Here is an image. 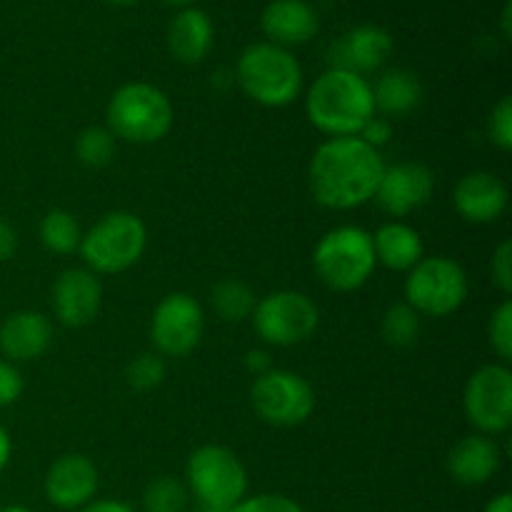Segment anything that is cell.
<instances>
[{
    "label": "cell",
    "mask_w": 512,
    "mask_h": 512,
    "mask_svg": "<svg viewBox=\"0 0 512 512\" xmlns=\"http://www.w3.org/2000/svg\"><path fill=\"white\" fill-rule=\"evenodd\" d=\"M455 213L473 225H490L505 215L510 190L500 175L490 170H473L463 175L453 190Z\"/></svg>",
    "instance_id": "16"
},
{
    "label": "cell",
    "mask_w": 512,
    "mask_h": 512,
    "mask_svg": "<svg viewBox=\"0 0 512 512\" xmlns=\"http://www.w3.org/2000/svg\"><path fill=\"white\" fill-rule=\"evenodd\" d=\"M510 13H512V0H505V5H503V18H500V28H503L505 38H510V35H512Z\"/></svg>",
    "instance_id": "41"
},
{
    "label": "cell",
    "mask_w": 512,
    "mask_h": 512,
    "mask_svg": "<svg viewBox=\"0 0 512 512\" xmlns=\"http://www.w3.org/2000/svg\"><path fill=\"white\" fill-rule=\"evenodd\" d=\"M213 20L200 8H180L168 25V50L178 63L198 65L213 48Z\"/></svg>",
    "instance_id": "21"
},
{
    "label": "cell",
    "mask_w": 512,
    "mask_h": 512,
    "mask_svg": "<svg viewBox=\"0 0 512 512\" xmlns=\"http://www.w3.org/2000/svg\"><path fill=\"white\" fill-rule=\"evenodd\" d=\"M105 128L120 140L135 145L160 143L173 130L175 108L158 85L133 80L110 95L105 108Z\"/></svg>",
    "instance_id": "4"
},
{
    "label": "cell",
    "mask_w": 512,
    "mask_h": 512,
    "mask_svg": "<svg viewBox=\"0 0 512 512\" xmlns=\"http://www.w3.org/2000/svg\"><path fill=\"white\" fill-rule=\"evenodd\" d=\"M260 28L268 35V43L293 48L318 35L320 18L308 0H270L260 15Z\"/></svg>",
    "instance_id": "20"
},
{
    "label": "cell",
    "mask_w": 512,
    "mask_h": 512,
    "mask_svg": "<svg viewBox=\"0 0 512 512\" xmlns=\"http://www.w3.org/2000/svg\"><path fill=\"white\" fill-rule=\"evenodd\" d=\"M25 390L23 373H20L18 365H13L10 360L0 358V410L10 408L13 403H18L20 395Z\"/></svg>",
    "instance_id": "34"
},
{
    "label": "cell",
    "mask_w": 512,
    "mask_h": 512,
    "mask_svg": "<svg viewBox=\"0 0 512 512\" xmlns=\"http://www.w3.org/2000/svg\"><path fill=\"white\" fill-rule=\"evenodd\" d=\"M393 55V35L380 25H358L340 35L330 48V68L368 75L383 68Z\"/></svg>",
    "instance_id": "17"
},
{
    "label": "cell",
    "mask_w": 512,
    "mask_h": 512,
    "mask_svg": "<svg viewBox=\"0 0 512 512\" xmlns=\"http://www.w3.org/2000/svg\"><path fill=\"white\" fill-rule=\"evenodd\" d=\"M463 410L478 433L503 435L512 425V370L490 363L475 370L463 390Z\"/></svg>",
    "instance_id": "11"
},
{
    "label": "cell",
    "mask_w": 512,
    "mask_h": 512,
    "mask_svg": "<svg viewBox=\"0 0 512 512\" xmlns=\"http://www.w3.org/2000/svg\"><path fill=\"white\" fill-rule=\"evenodd\" d=\"M40 243L55 255H70L78 253L80 238H83V230H80L78 218H75L70 210L53 208L40 218Z\"/></svg>",
    "instance_id": "25"
},
{
    "label": "cell",
    "mask_w": 512,
    "mask_h": 512,
    "mask_svg": "<svg viewBox=\"0 0 512 512\" xmlns=\"http://www.w3.org/2000/svg\"><path fill=\"white\" fill-rule=\"evenodd\" d=\"M250 403L260 420L275 428H298L315 413V390L293 370H268L250 388Z\"/></svg>",
    "instance_id": "10"
},
{
    "label": "cell",
    "mask_w": 512,
    "mask_h": 512,
    "mask_svg": "<svg viewBox=\"0 0 512 512\" xmlns=\"http://www.w3.org/2000/svg\"><path fill=\"white\" fill-rule=\"evenodd\" d=\"M210 303H213L215 315L225 323H245L253 315L258 298L245 280L225 278L213 288Z\"/></svg>",
    "instance_id": "24"
},
{
    "label": "cell",
    "mask_w": 512,
    "mask_h": 512,
    "mask_svg": "<svg viewBox=\"0 0 512 512\" xmlns=\"http://www.w3.org/2000/svg\"><path fill=\"white\" fill-rule=\"evenodd\" d=\"M420 330H423V318L405 300L390 305L383 315V323H380L383 340L393 345V348H410V345H415L420 338Z\"/></svg>",
    "instance_id": "27"
},
{
    "label": "cell",
    "mask_w": 512,
    "mask_h": 512,
    "mask_svg": "<svg viewBox=\"0 0 512 512\" xmlns=\"http://www.w3.org/2000/svg\"><path fill=\"white\" fill-rule=\"evenodd\" d=\"M403 295L420 318H448L468 300L470 280L458 260L430 255L405 273Z\"/></svg>",
    "instance_id": "8"
},
{
    "label": "cell",
    "mask_w": 512,
    "mask_h": 512,
    "mask_svg": "<svg viewBox=\"0 0 512 512\" xmlns=\"http://www.w3.org/2000/svg\"><path fill=\"white\" fill-rule=\"evenodd\" d=\"M305 113L310 125L328 138L358 135L375 115L370 80L350 70L328 68L305 93Z\"/></svg>",
    "instance_id": "2"
},
{
    "label": "cell",
    "mask_w": 512,
    "mask_h": 512,
    "mask_svg": "<svg viewBox=\"0 0 512 512\" xmlns=\"http://www.w3.org/2000/svg\"><path fill=\"white\" fill-rule=\"evenodd\" d=\"M435 190V175L428 165L403 160V163L385 165L383 178L375 190V203L390 218H405L423 208Z\"/></svg>",
    "instance_id": "13"
},
{
    "label": "cell",
    "mask_w": 512,
    "mask_h": 512,
    "mask_svg": "<svg viewBox=\"0 0 512 512\" xmlns=\"http://www.w3.org/2000/svg\"><path fill=\"white\" fill-rule=\"evenodd\" d=\"M185 488L200 512H228L248 495V470L228 445H200L185 463Z\"/></svg>",
    "instance_id": "6"
},
{
    "label": "cell",
    "mask_w": 512,
    "mask_h": 512,
    "mask_svg": "<svg viewBox=\"0 0 512 512\" xmlns=\"http://www.w3.org/2000/svg\"><path fill=\"white\" fill-rule=\"evenodd\" d=\"M503 453L498 440L483 433H470L460 438L448 453V473L455 483L465 488H478L498 475Z\"/></svg>",
    "instance_id": "19"
},
{
    "label": "cell",
    "mask_w": 512,
    "mask_h": 512,
    "mask_svg": "<svg viewBox=\"0 0 512 512\" xmlns=\"http://www.w3.org/2000/svg\"><path fill=\"white\" fill-rule=\"evenodd\" d=\"M245 370H248V373H253L255 378H258V375H265L268 373V370H273V360H270V353L268 350H248V353H245Z\"/></svg>",
    "instance_id": "37"
},
{
    "label": "cell",
    "mask_w": 512,
    "mask_h": 512,
    "mask_svg": "<svg viewBox=\"0 0 512 512\" xmlns=\"http://www.w3.org/2000/svg\"><path fill=\"white\" fill-rule=\"evenodd\" d=\"M110 5H118V8H130V5H138L140 0H108Z\"/></svg>",
    "instance_id": "44"
},
{
    "label": "cell",
    "mask_w": 512,
    "mask_h": 512,
    "mask_svg": "<svg viewBox=\"0 0 512 512\" xmlns=\"http://www.w3.org/2000/svg\"><path fill=\"white\" fill-rule=\"evenodd\" d=\"M53 313L65 328H85L93 323L103 308V283L93 270L68 268L53 283Z\"/></svg>",
    "instance_id": "15"
},
{
    "label": "cell",
    "mask_w": 512,
    "mask_h": 512,
    "mask_svg": "<svg viewBox=\"0 0 512 512\" xmlns=\"http://www.w3.org/2000/svg\"><path fill=\"white\" fill-rule=\"evenodd\" d=\"M188 503V488L173 475H160L143 490V512H185Z\"/></svg>",
    "instance_id": "28"
},
{
    "label": "cell",
    "mask_w": 512,
    "mask_h": 512,
    "mask_svg": "<svg viewBox=\"0 0 512 512\" xmlns=\"http://www.w3.org/2000/svg\"><path fill=\"white\" fill-rule=\"evenodd\" d=\"M358 138H363L365 143L373 145L375 150H380L390 138H393V123H390L388 118H383V115L375 113L373 118L363 125V130L358 133Z\"/></svg>",
    "instance_id": "35"
},
{
    "label": "cell",
    "mask_w": 512,
    "mask_h": 512,
    "mask_svg": "<svg viewBox=\"0 0 512 512\" xmlns=\"http://www.w3.org/2000/svg\"><path fill=\"white\" fill-rule=\"evenodd\" d=\"M148 248V228L143 218L130 210L103 215L80 238L78 253L85 268L95 275H120L138 265Z\"/></svg>",
    "instance_id": "7"
},
{
    "label": "cell",
    "mask_w": 512,
    "mask_h": 512,
    "mask_svg": "<svg viewBox=\"0 0 512 512\" xmlns=\"http://www.w3.org/2000/svg\"><path fill=\"white\" fill-rule=\"evenodd\" d=\"M75 512H135L133 505L125 503V500L118 498H100V500H90L88 505H83L80 510Z\"/></svg>",
    "instance_id": "38"
},
{
    "label": "cell",
    "mask_w": 512,
    "mask_h": 512,
    "mask_svg": "<svg viewBox=\"0 0 512 512\" xmlns=\"http://www.w3.org/2000/svg\"><path fill=\"white\" fill-rule=\"evenodd\" d=\"M488 340L493 353L498 355L500 363L508 365L512 360V303L505 298L498 308L493 310L488 323Z\"/></svg>",
    "instance_id": "30"
},
{
    "label": "cell",
    "mask_w": 512,
    "mask_h": 512,
    "mask_svg": "<svg viewBox=\"0 0 512 512\" xmlns=\"http://www.w3.org/2000/svg\"><path fill=\"white\" fill-rule=\"evenodd\" d=\"M165 375H168L165 358L155 353V350L135 355V358L125 365V383L133 390H138V393H148V390H155L158 385H163Z\"/></svg>",
    "instance_id": "29"
},
{
    "label": "cell",
    "mask_w": 512,
    "mask_h": 512,
    "mask_svg": "<svg viewBox=\"0 0 512 512\" xmlns=\"http://www.w3.org/2000/svg\"><path fill=\"white\" fill-rule=\"evenodd\" d=\"M53 343V323L40 310H15L0 323V355L13 365L38 360Z\"/></svg>",
    "instance_id": "18"
},
{
    "label": "cell",
    "mask_w": 512,
    "mask_h": 512,
    "mask_svg": "<svg viewBox=\"0 0 512 512\" xmlns=\"http://www.w3.org/2000/svg\"><path fill=\"white\" fill-rule=\"evenodd\" d=\"M490 275H493V283L498 285L500 293H512V243L508 238L500 240L498 248L493 250V258H490Z\"/></svg>",
    "instance_id": "33"
},
{
    "label": "cell",
    "mask_w": 512,
    "mask_h": 512,
    "mask_svg": "<svg viewBox=\"0 0 512 512\" xmlns=\"http://www.w3.org/2000/svg\"><path fill=\"white\" fill-rule=\"evenodd\" d=\"M378 260L373 235L360 225L330 228L313 248V270L325 288L335 293H355L373 278Z\"/></svg>",
    "instance_id": "5"
},
{
    "label": "cell",
    "mask_w": 512,
    "mask_h": 512,
    "mask_svg": "<svg viewBox=\"0 0 512 512\" xmlns=\"http://www.w3.org/2000/svg\"><path fill=\"white\" fill-rule=\"evenodd\" d=\"M483 512H512V495L510 493H500L485 505Z\"/></svg>",
    "instance_id": "40"
},
{
    "label": "cell",
    "mask_w": 512,
    "mask_h": 512,
    "mask_svg": "<svg viewBox=\"0 0 512 512\" xmlns=\"http://www.w3.org/2000/svg\"><path fill=\"white\" fill-rule=\"evenodd\" d=\"M235 80L253 103L263 108H285L303 93V68L288 48L275 43H253L240 53Z\"/></svg>",
    "instance_id": "3"
},
{
    "label": "cell",
    "mask_w": 512,
    "mask_h": 512,
    "mask_svg": "<svg viewBox=\"0 0 512 512\" xmlns=\"http://www.w3.org/2000/svg\"><path fill=\"white\" fill-rule=\"evenodd\" d=\"M373 88V103L375 113L383 118H405V115L415 113L423 103V83L415 73L405 68H390L378 75Z\"/></svg>",
    "instance_id": "23"
},
{
    "label": "cell",
    "mask_w": 512,
    "mask_h": 512,
    "mask_svg": "<svg viewBox=\"0 0 512 512\" xmlns=\"http://www.w3.org/2000/svg\"><path fill=\"white\" fill-rule=\"evenodd\" d=\"M10 458H13V438H10L8 430L0 425V473L8 468Z\"/></svg>",
    "instance_id": "39"
},
{
    "label": "cell",
    "mask_w": 512,
    "mask_h": 512,
    "mask_svg": "<svg viewBox=\"0 0 512 512\" xmlns=\"http://www.w3.org/2000/svg\"><path fill=\"white\" fill-rule=\"evenodd\" d=\"M18 250V233L5 218H0V263L10 260Z\"/></svg>",
    "instance_id": "36"
},
{
    "label": "cell",
    "mask_w": 512,
    "mask_h": 512,
    "mask_svg": "<svg viewBox=\"0 0 512 512\" xmlns=\"http://www.w3.org/2000/svg\"><path fill=\"white\" fill-rule=\"evenodd\" d=\"M205 310L190 293L175 290L160 298L150 318V343L163 358H185L200 345Z\"/></svg>",
    "instance_id": "12"
},
{
    "label": "cell",
    "mask_w": 512,
    "mask_h": 512,
    "mask_svg": "<svg viewBox=\"0 0 512 512\" xmlns=\"http://www.w3.org/2000/svg\"><path fill=\"white\" fill-rule=\"evenodd\" d=\"M255 335L273 348H295L315 335L320 325V310L303 290H275L255 303Z\"/></svg>",
    "instance_id": "9"
},
{
    "label": "cell",
    "mask_w": 512,
    "mask_h": 512,
    "mask_svg": "<svg viewBox=\"0 0 512 512\" xmlns=\"http://www.w3.org/2000/svg\"><path fill=\"white\" fill-rule=\"evenodd\" d=\"M488 138L503 153L512 150V98L503 95L498 103L493 105L488 118Z\"/></svg>",
    "instance_id": "31"
},
{
    "label": "cell",
    "mask_w": 512,
    "mask_h": 512,
    "mask_svg": "<svg viewBox=\"0 0 512 512\" xmlns=\"http://www.w3.org/2000/svg\"><path fill=\"white\" fill-rule=\"evenodd\" d=\"M115 150H118V138L105 125H90V128L80 130L75 138V158L85 168H105L113 163Z\"/></svg>",
    "instance_id": "26"
},
{
    "label": "cell",
    "mask_w": 512,
    "mask_h": 512,
    "mask_svg": "<svg viewBox=\"0 0 512 512\" xmlns=\"http://www.w3.org/2000/svg\"><path fill=\"white\" fill-rule=\"evenodd\" d=\"M163 3L173 5V8H193V5L198 3V0H163Z\"/></svg>",
    "instance_id": "42"
},
{
    "label": "cell",
    "mask_w": 512,
    "mask_h": 512,
    "mask_svg": "<svg viewBox=\"0 0 512 512\" xmlns=\"http://www.w3.org/2000/svg\"><path fill=\"white\" fill-rule=\"evenodd\" d=\"M0 512H33V510L25 508V505H3Z\"/></svg>",
    "instance_id": "43"
},
{
    "label": "cell",
    "mask_w": 512,
    "mask_h": 512,
    "mask_svg": "<svg viewBox=\"0 0 512 512\" xmlns=\"http://www.w3.org/2000/svg\"><path fill=\"white\" fill-rule=\"evenodd\" d=\"M228 512H305L298 500L288 498L283 493H258L245 495L238 505H233Z\"/></svg>",
    "instance_id": "32"
},
{
    "label": "cell",
    "mask_w": 512,
    "mask_h": 512,
    "mask_svg": "<svg viewBox=\"0 0 512 512\" xmlns=\"http://www.w3.org/2000/svg\"><path fill=\"white\" fill-rule=\"evenodd\" d=\"M373 235L375 260L383 268L395 270V273H408L413 265L425 258V245L418 230L403 220H390L380 225Z\"/></svg>",
    "instance_id": "22"
},
{
    "label": "cell",
    "mask_w": 512,
    "mask_h": 512,
    "mask_svg": "<svg viewBox=\"0 0 512 512\" xmlns=\"http://www.w3.org/2000/svg\"><path fill=\"white\" fill-rule=\"evenodd\" d=\"M98 465L83 453H65L48 468L43 480V493L53 508L75 512L98 493Z\"/></svg>",
    "instance_id": "14"
},
{
    "label": "cell",
    "mask_w": 512,
    "mask_h": 512,
    "mask_svg": "<svg viewBox=\"0 0 512 512\" xmlns=\"http://www.w3.org/2000/svg\"><path fill=\"white\" fill-rule=\"evenodd\" d=\"M385 160L380 150L358 135L328 138L315 148L308 165V183L315 203L345 213L375 198Z\"/></svg>",
    "instance_id": "1"
}]
</instances>
